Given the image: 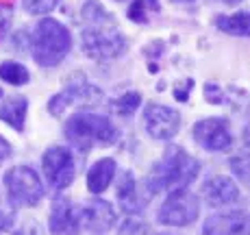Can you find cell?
I'll return each mask as SVG.
<instances>
[{
    "mask_svg": "<svg viewBox=\"0 0 250 235\" xmlns=\"http://www.w3.org/2000/svg\"><path fill=\"white\" fill-rule=\"evenodd\" d=\"M83 20V50L87 57L96 61H109L126 50V40L115 28L111 16L104 11L100 2H94V0L85 2Z\"/></svg>",
    "mask_w": 250,
    "mask_h": 235,
    "instance_id": "cell-1",
    "label": "cell"
},
{
    "mask_svg": "<svg viewBox=\"0 0 250 235\" xmlns=\"http://www.w3.org/2000/svg\"><path fill=\"white\" fill-rule=\"evenodd\" d=\"M198 172H200L198 159L187 155L179 146H170L163 152L161 159L152 166L150 174L146 179V185L150 190V194L185 190L198 176Z\"/></svg>",
    "mask_w": 250,
    "mask_h": 235,
    "instance_id": "cell-2",
    "label": "cell"
},
{
    "mask_svg": "<svg viewBox=\"0 0 250 235\" xmlns=\"http://www.w3.org/2000/svg\"><path fill=\"white\" fill-rule=\"evenodd\" d=\"M65 137L81 152H87L94 146H109L118 142V128L104 116L76 113L65 122Z\"/></svg>",
    "mask_w": 250,
    "mask_h": 235,
    "instance_id": "cell-3",
    "label": "cell"
},
{
    "mask_svg": "<svg viewBox=\"0 0 250 235\" xmlns=\"http://www.w3.org/2000/svg\"><path fill=\"white\" fill-rule=\"evenodd\" d=\"M70 46H72V35L61 22L46 18L35 26V33H33L31 40V50L40 65L55 68L57 64H61L65 59V55L70 52Z\"/></svg>",
    "mask_w": 250,
    "mask_h": 235,
    "instance_id": "cell-4",
    "label": "cell"
},
{
    "mask_svg": "<svg viewBox=\"0 0 250 235\" xmlns=\"http://www.w3.org/2000/svg\"><path fill=\"white\" fill-rule=\"evenodd\" d=\"M4 185H7V194L16 207H35L44 196L42 188V179L37 172L28 166H18L4 174Z\"/></svg>",
    "mask_w": 250,
    "mask_h": 235,
    "instance_id": "cell-5",
    "label": "cell"
},
{
    "mask_svg": "<svg viewBox=\"0 0 250 235\" xmlns=\"http://www.w3.org/2000/svg\"><path fill=\"white\" fill-rule=\"evenodd\" d=\"M198 214H200L198 196L187 190H174L167 194L157 218H159L161 224H167V227H187V224H191L198 218Z\"/></svg>",
    "mask_w": 250,
    "mask_h": 235,
    "instance_id": "cell-6",
    "label": "cell"
},
{
    "mask_svg": "<svg viewBox=\"0 0 250 235\" xmlns=\"http://www.w3.org/2000/svg\"><path fill=\"white\" fill-rule=\"evenodd\" d=\"M42 166H44V174L48 183L55 190H65L74 181L76 166H74V157H72L68 148L61 146L48 148L44 159H42Z\"/></svg>",
    "mask_w": 250,
    "mask_h": 235,
    "instance_id": "cell-7",
    "label": "cell"
},
{
    "mask_svg": "<svg viewBox=\"0 0 250 235\" xmlns=\"http://www.w3.org/2000/svg\"><path fill=\"white\" fill-rule=\"evenodd\" d=\"M100 98H103L100 89H96L94 85L81 81V83H74V85H70V87H65L61 94L52 96V100L48 103V111H50L52 116H61L65 109L74 107V105L76 107H94V105L100 103Z\"/></svg>",
    "mask_w": 250,
    "mask_h": 235,
    "instance_id": "cell-8",
    "label": "cell"
},
{
    "mask_svg": "<svg viewBox=\"0 0 250 235\" xmlns=\"http://www.w3.org/2000/svg\"><path fill=\"white\" fill-rule=\"evenodd\" d=\"M144 124L155 140H172L181 128V116L176 109L166 105H150L144 113Z\"/></svg>",
    "mask_w": 250,
    "mask_h": 235,
    "instance_id": "cell-9",
    "label": "cell"
},
{
    "mask_svg": "<svg viewBox=\"0 0 250 235\" xmlns=\"http://www.w3.org/2000/svg\"><path fill=\"white\" fill-rule=\"evenodd\" d=\"M79 220H81V229H85V231L107 233L115 224V212L111 203H107L103 198H94V200H87L79 209Z\"/></svg>",
    "mask_w": 250,
    "mask_h": 235,
    "instance_id": "cell-10",
    "label": "cell"
},
{
    "mask_svg": "<svg viewBox=\"0 0 250 235\" xmlns=\"http://www.w3.org/2000/svg\"><path fill=\"white\" fill-rule=\"evenodd\" d=\"M194 140L207 150H227L233 144V135L224 120H200L194 127Z\"/></svg>",
    "mask_w": 250,
    "mask_h": 235,
    "instance_id": "cell-11",
    "label": "cell"
},
{
    "mask_svg": "<svg viewBox=\"0 0 250 235\" xmlns=\"http://www.w3.org/2000/svg\"><path fill=\"white\" fill-rule=\"evenodd\" d=\"M248 215L242 209L211 215L203 227V235H246Z\"/></svg>",
    "mask_w": 250,
    "mask_h": 235,
    "instance_id": "cell-12",
    "label": "cell"
},
{
    "mask_svg": "<svg viewBox=\"0 0 250 235\" xmlns=\"http://www.w3.org/2000/svg\"><path fill=\"white\" fill-rule=\"evenodd\" d=\"M50 233L52 235H79L81 220L79 209L70 203V198H57L50 212Z\"/></svg>",
    "mask_w": 250,
    "mask_h": 235,
    "instance_id": "cell-13",
    "label": "cell"
},
{
    "mask_svg": "<svg viewBox=\"0 0 250 235\" xmlns=\"http://www.w3.org/2000/svg\"><path fill=\"white\" fill-rule=\"evenodd\" d=\"M203 196L211 207H222L239 198V190L229 176H211L205 181Z\"/></svg>",
    "mask_w": 250,
    "mask_h": 235,
    "instance_id": "cell-14",
    "label": "cell"
},
{
    "mask_svg": "<svg viewBox=\"0 0 250 235\" xmlns=\"http://www.w3.org/2000/svg\"><path fill=\"white\" fill-rule=\"evenodd\" d=\"M115 174V161L113 159H100L89 168L87 172V190L91 194H103L111 185Z\"/></svg>",
    "mask_w": 250,
    "mask_h": 235,
    "instance_id": "cell-15",
    "label": "cell"
},
{
    "mask_svg": "<svg viewBox=\"0 0 250 235\" xmlns=\"http://www.w3.org/2000/svg\"><path fill=\"white\" fill-rule=\"evenodd\" d=\"M28 100L24 96H9L2 105H0V120L13 127L16 131L24 128V120H26Z\"/></svg>",
    "mask_w": 250,
    "mask_h": 235,
    "instance_id": "cell-16",
    "label": "cell"
},
{
    "mask_svg": "<svg viewBox=\"0 0 250 235\" xmlns=\"http://www.w3.org/2000/svg\"><path fill=\"white\" fill-rule=\"evenodd\" d=\"M118 203L122 205V209L126 214H139L142 205H139V196H137V185L133 179L131 172H122L120 176V185H118Z\"/></svg>",
    "mask_w": 250,
    "mask_h": 235,
    "instance_id": "cell-17",
    "label": "cell"
},
{
    "mask_svg": "<svg viewBox=\"0 0 250 235\" xmlns=\"http://www.w3.org/2000/svg\"><path fill=\"white\" fill-rule=\"evenodd\" d=\"M248 11H239L235 16H218L215 18V24H218L220 31L229 33V35H237V37H246L250 33L248 26Z\"/></svg>",
    "mask_w": 250,
    "mask_h": 235,
    "instance_id": "cell-18",
    "label": "cell"
},
{
    "mask_svg": "<svg viewBox=\"0 0 250 235\" xmlns=\"http://www.w3.org/2000/svg\"><path fill=\"white\" fill-rule=\"evenodd\" d=\"M0 79L11 85H24L28 83V70L16 61H4V64H0Z\"/></svg>",
    "mask_w": 250,
    "mask_h": 235,
    "instance_id": "cell-19",
    "label": "cell"
},
{
    "mask_svg": "<svg viewBox=\"0 0 250 235\" xmlns=\"http://www.w3.org/2000/svg\"><path fill=\"white\" fill-rule=\"evenodd\" d=\"M139 103H142V96L137 92H126V94L120 96V98H115L111 103V107L118 116H131V113L139 107Z\"/></svg>",
    "mask_w": 250,
    "mask_h": 235,
    "instance_id": "cell-20",
    "label": "cell"
},
{
    "mask_svg": "<svg viewBox=\"0 0 250 235\" xmlns=\"http://www.w3.org/2000/svg\"><path fill=\"white\" fill-rule=\"evenodd\" d=\"M24 9L33 16H40V13H48L59 4V0H22Z\"/></svg>",
    "mask_w": 250,
    "mask_h": 235,
    "instance_id": "cell-21",
    "label": "cell"
},
{
    "mask_svg": "<svg viewBox=\"0 0 250 235\" xmlns=\"http://www.w3.org/2000/svg\"><path fill=\"white\" fill-rule=\"evenodd\" d=\"M128 18L133 22H146L148 20V13H146V0H135L128 9Z\"/></svg>",
    "mask_w": 250,
    "mask_h": 235,
    "instance_id": "cell-22",
    "label": "cell"
},
{
    "mask_svg": "<svg viewBox=\"0 0 250 235\" xmlns=\"http://www.w3.org/2000/svg\"><path fill=\"white\" fill-rule=\"evenodd\" d=\"M230 166H233L235 174H237L242 181H246V179H248V174H246V155H242V157H235V159H230Z\"/></svg>",
    "mask_w": 250,
    "mask_h": 235,
    "instance_id": "cell-23",
    "label": "cell"
},
{
    "mask_svg": "<svg viewBox=\"0 0 250 235\" xmlns=\"http://www.w3.org/2000/svg\"><path fill=\"white\" fill-rule=\"evenodd\" d=\"M205 96L209 103H222V94H220V89L215 87L213 83H207L205 85Z\"/></svg>",
    "mask_w": 250,
    "mask_h": 235,
    "instance_id": "cell-24",
    "label": "cell"
},
{
    "mask_svg": "<svg viewBox=\"0 0 250 235\" xmlns=\"http://www.w3.org/2000/svg\"><path fill=\"white\" fill-rule=\"evenodd\" d=\"M9 22H11V13H9V9H2V7H0V33L7 31Z\"/></svg>",
    "mask_w": 250,
    "mask_h": 235,
    "instance_id": "cell-25",
    "label": "cell"
},
{
    "mask_svg": "<svg viewBox=\"0 0 250 235\" xmlns=\"http://www.w3.org/2000/svg\"><path fill=\"white\" fill-rule=\"evenodd\" d=\"M9 155H11V146H9V142L4 140V137H0V164H2Z\"/></svg>",
    "mask_w": 250,
    "mask_h": 235,
    "instance_id": "cell-26",
    "label": "cell"
},
{
    "mask_svg": "<svg viewBox=\"0 0 250 235\" xmlns=\"http://www.w3.org/2000/svg\"><path fill=\"white\" fill-rule=\"evenodd\" d=\"M18 235H42V231H40V227H37V224H33V222H31L28 227H24Z\"/></svg>",
    "mask_w": 250,
    "mask_h": 235,
    "instance_id": "cell-27",
    "label": "cell"
},
{
    "mask_svg": "<svg viewBox=\"0 0 250 235\" xmlns=\"http://www.w3.org/2000/svg\"><path fill=\"white\" fill-rule=\"evenodd\" d=\"M9 227H11V218H9V215L4 214L2 209H0V233H2V231H7Z\"/></svg>",
    "mask_w": 250,
    "mask_h": 235,
    "instance_id": "cell-28",
    "label": "cell"
},
{
    "mask_svg": "<svg viewBox=\"0 0 250 235\" xmlns=\"http://www.w3.org/2000/svg\"><path fill=\"white\" fill-rule=\"evenodd\" d=\"M222 2H227V4H237V2H242V0H222Z\"/></svg>",
    "mask_w": 250,
    "mask_h": 235,
    "instance_id": "cell-29",
    "label": "cell"
},
{
    "mask_svg": "<svg viewBox=\"0 0 250 235\" xmlns=\"http://www.w3.org/2000/svg\"><path fill=\"white\" fill-rule=\"evenodd\" d=\"M176 2H191V0H176Z\"/></svg>",
    "mask_w": 250,
    "mask_h": 235,
    "instance_id": "cell-30",
    "label": "cell"
},
{
    "mask_svg": "<svg viewBox=\"0 0 250 235\" xmlns=\"http://www.w3.org/2000/svg\"><path fill=\"white\" fill-rule=\"evenodd\" d=\"M159 235H172V233H159Z\"/></svg>",
    "mask_w": 250,
    "mask_h": 235,
    "instance_id": "cell-31",
    "label": "cell"
},
{
    "mask_svg": "<svg viewBox=\"0 0 250 235\" xmlns=\"http://www.w3.org/2000/svg\"><path fill=\"white\" fill-rule=\"evenodd\" d=\"M0 96H2V89H0Z\"/></svg>",
    "mask_w": 250,
    "mask_h": 235,
    "instance_id": "cell-32",
    "label": "cell"
}]
</instances>
